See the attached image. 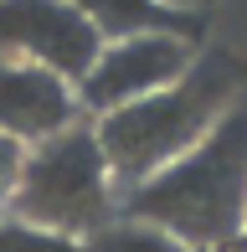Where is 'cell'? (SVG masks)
<instances>
[{
  "instance_id": "obj_1",
  "label": "cell",
  "mask_w": 247,
  "mask_h": 252,
  "mask_svg": "<svg viewBox=\"0 0 247 252\" xmlns=\"http://www.w3.org/2000/svg\"><path fill=\"white\" fill-rule=\"evenodd\" d=\"M247 67L232 52H206L190 62L181 83H170L165 93H150L129 108H114L93 124L98 144H103L114 190L129 196L134 186H144L150 175H160L165 165H175L190 155L221 119L232 113V98L242 93Z\"/></svg>"
},
{
  "instance_id": "obj_2",
  "label": "cell",
  "mask_w": 247,
  "mask_h": 252,
  "mask_svg": "<svg viewBox=\"0 0 247 252\" xmlns=\"http://www.w3.org/2000/svg\"><path fill=\"white\" fill-rule=\"evenodd\" d=\"M119 216L160 226L190 252L232 247L247 221V108H232L190 155L119 196Z\"/></svg>"
},
{
  "instance_id": "obj_3",
  "label": "cell",
  "mask_w": 247,
  "mask_h": 252,
  "mask_svg": "<svg viewBox=\"0 0 247 252\" xmlns=\"http://www.w3.org/2000/svg\"><path fill=\"white\" fill-rule=\"evenodd\" d=\"M10 216L41 232L72 237V242L98 237L119 216V190L108 175L103 144L88 124H72L41 139L36 150H26L21 180L10 190Z\"/></svg>"
},
{
  "instance_id": "obj_4",
  "label": "cell",
  "mask_w": 247,
  "mask_h": 252,
  "mask_svg": "<svg viewBox=\"0 0 247 252\" xmlns=\"http://www.w3.org/2000/svg\"><path fill=\"white\" fill-rule=\"evenodd\" d=\"M103 36L72 0H0V57L31 62L77 88L93 72Z\"/></svg>"
},
{
  "instance_id": "obj_5",
  "label": "cell",
  "mask_w": 247,
  "mask_h": 252,
  "mask_svg": "<svg viewBox=\"0 0 247 252\" xmlns=\"http://www.w3.org/2000/svg\"><path fill=\"white\" fill-rule=\"evenodd\" d=\"M196 62L190 41H175V36H129V41H108L98 52L93 72L77 83V103L88 113H114V108H129V103L150 98V93H165L170 83H181Z\"/></svg>"
},
{
  "instance_id": "obj_6",
  "label": "cell",
  "mask_w": 247,
  "mask_h": 252,
  "mask_svg": "<svg viewBox=\"0 0 247 252\" xmlns=\"http://www.w3.org/2000/svg\"><path fill=\"white\" fill-rule=\"evenodd\" d=\"M72 124H77V93L62 77L0 57V134L21 144H41Z\"/></svg>"
},
{
  "instance_id": "obj_7",
  "label": "cell",
  "mask_w": 247,
  "mask_h": 252,
  "mask_svg": "<svg viewBox=\"0 0 247 252\" xmlns=\"http://www.w3.org/2000/svg\"><path fill=\"white\" fill-rule=\"evenodd\" d=\"M93 31L108 41H129V36H175V41H190L196 47L201 36V16L196 10H175L165 0H72Z\"/></svg>"
},
{
  "instance_id": "obj_8",
  "label": "cell",
  "mask_w": 247,
  "mask_h": 252,
  "mask_svg": "<svg viewBox=\"0 0 247 252\" xmlns=\"http://www.w3.org/2000/svg\"><path fill=\"white\" fill-rule=\"evenodd\" d=\"M88 252H190V247H181L170 232H160V226H150V221L114 216L98 237H88Z\"/></svg>"
},
{
  "instance_id": "obj_9",
  "label": "cell",
  "mask_w": 247,
  "mask_h": 252,
  "mask_svg": "<svg viewBox=\"0 0 247 252\" xmlns=\"http://www.w3.org/2000/svg\"><path fill=\"white\" fill-rule=\"evenodd\" d=\"M0 252H88V242H72V237H57V232H41V226L5 216L0 221Z\"/></svg>"
},
{
  "instance_id": "obj_10",
  "label": "cell",
  "mask_w": 247,
  "mask_h": 252,
  "mask_svg": "<svg viewBox=\"0 0 247 252\" xmlns=\"http://www.w3.org/2000/svg\"><path fill=\"white\" fill-rule=\"evenodd\" d=\"M21 165H26V144L0 134V201H10V190H16V180H21Z\"/></svg>"
},
{
  "instance_id": "obj_11",
  "label": "cell",
  "mask_w": 247,
  "mask_h": 252,
  "mask_svg": "<svg viewBox=\"0 0 247 252\" xmlns=\"http://www.w3.org/2000/svg\"><path fill=\"white\" fill-rule=\"evenodd\" d=\"M165 5H175V10H196L201 0H165Z\"/></svg>"
},
{
  "instance_id": "obj_12",
  "label": "cell",
  "mask_w": 247,
  "mask_h": 252,
  "mask_svg": "<svg viewBox=\"0 0 247 252\" xmlns=\"http://www.w3.org/2000/svg\"><path fill=\"white\" fill-rule=\"evenodd\" d=\"M221 252H247V237H237V242H232V247H221Z\"/></svg>"
},
{
  "instance_id": "obj_13",
  "label": "cell",
  "mask_w": 247,
  "mask_h": 252,
  "mask_svg": "<svg viewBox=\"0 0 247 252\" xmlns=\"http://www.w3.org/2000/svg\"><path fill=\"white\" fill-rule=\"evenodd\" d=\"M242 237H247V221H242Z\"/></svg>"
}]
</instances>
